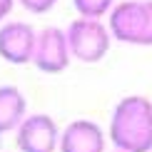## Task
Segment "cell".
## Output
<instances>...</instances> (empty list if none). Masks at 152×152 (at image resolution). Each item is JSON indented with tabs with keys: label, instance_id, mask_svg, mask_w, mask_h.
Segmentation results:
<instances>
[{
	"label": "cell",
	"instance_id": "cell-2",
	"mask_svg": "<svg viewBox=\"0 0 152 152\" xmlns=\"http://www.w3.org/2000/svg\"><path fill=\"white\" fill-rule=\"evenodd\" d=\"M112 40L125 45H152V0H122L107 15Z\"/></svg>",
	"mask_w": 152,
	"mask_h": 152
},
{
	"label": "cell",
	"instance_id": "cell-6",
	"mask_svg": "<svg viewBox=\"0 0 152 152\" xmlns=\"http://www.w3.org/2000/svg\"><path fill=\"white\" fill-rule=\"evenodd\" d=\"M37 30L23 20H5L0 25V60L10 65H33Z\"/></svg>",
	"mask_w": 152,
	"mask_h": 152
},
{
	"label": "cell",
	"instance_id": "cell-11",
	"mask_svg": "<svg viewBox=\"0 0 152 152\" xmlns=\"http://www.w3.org/2000/svg\"><path fill=\"white\" fill-rule=\"evenodd\" d=\"M15 3H18V0H0V25H3L5 20H8V15L12 12Z\"/></svg>",
	"mask_w": 152,
	"mask_h": 152
},
{
	"label": "cell",
	"instance_id": "cell-3",
	"mask_svg": "<svg viewBox=\"0 0 152 152\" xmlns=\"http://www.w3.org/2000/svg\"><path fill=\"white\" fill-rule=\"evenodd\" d=\"M67 42H70L72 60L85 62V65H95V62L105 60L112 45V33L107 23L95 20V18H75V20L65 28Z\"/></svg>",
	"mask_w": 152,
	"mask_h": 152
},
{
	"label": "cell",
	"instance_id": "cell-5",
	"mask_svg": "<svg viewBox=\"0 0 152 152\" xmlns=\"http://www.w3.org/2000/svg\"><path fill=\"white\" fill-rule=\"evenodd\" d=\"M70 62H72V53H70V42H67L65 30L55 28V25L37 30V42H35V55H33V65L37 70L48 75H58L62 70H67Z\"/></svg>",
	"mask_w": 152,
	"mask_h": 152
},
{
	"label": "cell",
	"instance_id": "cell-1",
	"mask_svg": "<svg viewBox=\"0 0 152 152\" xmlns=\"http://www.w3.org/2000/svg\"><path fill=\"white\" fill-rule=\"evenodd\" d=\"M107 137L115 150L152 152V100L145 95H125L112 107Z\"/></svg>",
	"mask_w": 152,
	"mask_h": 152
},
{
	"label": "cell",
	"instance_id": "cell-7",
	"mask_svg": "<svg viewBox=\"0 0 152 152\" xmlns=\"http://www.w3.org/2000/svg\"><path fill=\"white\" fill-rule=\"evenodd\" d=\"M107 132L95 120L80 117L62 127L60 150L58 152H105L107 147Z\"/></svg>",
	"mask_w": 152,
	"mask_h": 152
},
{
	"label": "cell",
	"instance_id": "cell-9",
	"mask_svg": "<svg viewBox=\"0 0 152 152\" xmlns=\"http://www.w3.org/2000/svg\"><path fill=\"white\" fill-rule=\"evenodd\" d=\"M115 5H117V0H72V8L77 12V18H95V20L107 18Z\"/></svg>",
	"mask_w": 152,
	"mask_h": 152
},
{
	"label": "cell",
	"instance_id": "cell-12",
	"mask_svg": "<svg viewBox=\"0 0 152 152\" xmlns=\"http://www.w3.org/2000/svg\"><path fill=\"white\" fill-rule=\"evenodd\" d=\"M112 152H125V150H112Z\"/></svg>",
	"mask_w": 152,
	"mask_h": 152
},
{
	"label": "cell",
	"instance_id": "cell-4",
	"mask_svg": "<svg viewBox=\"0 0 152 152\" xmlns=\"http://www.w3.org/2000/svg\"><path fill=\"white\" fill-rule=\"evenodd\" d=\"M62 130L48 112H28V117L15 130L18 152H58Z\"/></svg>",
	"mask_w": 152,
	"mask_h": 152
},
{
	"label": "cell",
	"instance_id": "cell-10",
	"mask_svg": "<svg viewBox=\"0 0 152 152\" xmlns=\"http://www.w3.org/2000/svg\"><path fill=\"white\" fill-rule=\"evenodd\" d=\"M18 5H23L28 12H35V15H42V12H50L58 5V0H18Z\"/></svg>",
	"mask_w": 152,
	"mask_h": 152
},
{
	"label": "cell",
	"instance_id": "cell-8",
	"mask_svg": "<svg viewBox=\"0 0 152 152\" xmlns=\"http://www.w3.org/2000/svg\"><path fill=\"white\" fill-rule=\"evenodd\" d=\"M28 117V100L20 87L0 85V135L15 132Z\"/></svg>",
	"mask_w": 152,
	"mask_h": 152
}]
</instances>
